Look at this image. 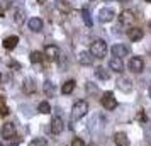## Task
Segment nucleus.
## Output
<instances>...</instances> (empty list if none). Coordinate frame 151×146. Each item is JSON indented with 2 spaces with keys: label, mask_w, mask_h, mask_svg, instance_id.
I'll use <instances>...</instances> for the list:
<instances>
[{
  "label": "nucleus",
  "mask_w": 151,
  "mask_h": 146,
  "mask_svg": "<svg viewBox=\"0 0 151 146\" xmlns=\"http://www.w3.org/2000/svg\"><path fill=\"white\" fill-rule=\"evenodd\" d=\"M121 2H126V0H121Z\"/></svg>",
  "instance_id": "obj_36"
},
{
  "label": "nucleus",
  "mask_w": 151,
  "mask_h": 146,
  "mask_svg": "<svg viewBox=\"0 0 151 146\" xmlns=\"http://www.w3.org/2000/svg\"><path fill=\"white\" fill-rule=\"evenodd\" d=\"M9 146H19V145H17V143H10Z\"/></svg>",
  "instance_id": "obj_31"
},
{
  "label": "nucleus",
  "mask_w": 151,
  "mask_h": 146,
  "mask_svg": "<svg viewBox=\"0 0 151 146\" xmlns=\"http://www.w3.org/2000/svg\"><path fill=\"white\" fill-rule=\"evenodd\" d=\"M114 10L112 9H109V7H104L100 12H99V21L100 22H110L112 19H114Z\"/></svg>",
  "instance_id": "obj_9"
},
{
  "label": "nucleus",
  "mask_w": 151,
  "mask_h": 146,
  "mask_svg": "<svg viewBox=\"0 0 151 146\" xmlns=\"http://www.w3.org/2000/svg\"><path fill=\"white\" fill-rule=\"evenodd\" d=\"M73 90H75V80H68V82L63 83V87H61L63 95H68V93H71Z\"/></svg>",
  "instance_id": "obj_18"
},
{
  "label": "nucleus",
  "mask_w": 151,
  "mask_h": 146,
  "mask_svg": "<svg viewBox=\"0 0 151 146\" xmlns=\"http://www.w3.org/2000/svg\"><path fill=\"white\" fill-rule=\"evenodd\" d=\"M55 4H56V9L61 10V12H70L71 10V7H70V4L66 0H56Z\"/></svg>",
  "instance_id": "obj_21"
},
{
  "label": "nucleus",
  "mask_w": 151,
  "mask_h": 146,
  "mask_svg": "<svg viewBox=\"0 0 151 146\" xmlns=\"http://www.w3.org/2000/svg\"><path fill=\"white\" fill-rule=\"evenodd\" d=\"M9 114V107L5 104V99L0 97V116H7Z\"/></svg>",
  "instance_id": "obj_25"
},
{
  "label": "nucleus",
  "mask_w": 151,
  "mask_h": 146,
  "mask_svg": "<svg viewBox=\"0 0 151 146\" xmlns=\"http://www.w3.org/2000/svg\"><path fill=\"white\" fill-rule=\"evenodd\" d=\"M100 104H102V107L105 111H114L117 107V100L112 92H105L102 95V99H100Z\"/></svg>",
  "instance_id": "obj_3"
},
{
  "label": "nucleus",
  "mask_w": 151,
  "mask_h": 146,
  "mask_svg": "<svg viewBox=\"0 0 151 146\" xmlns=\"http://www.w3.org/2000/svg\"><path fill=\"white\" fill-rule=\"evenodd\" d=\"M29 29L31 31H34V32H39L42 29V21L39 17H32V19H29Z\"/></svg>",
  "instance_id": "obj_16"
},
{
  "label": "nucleus",
  "mask_w": 151,
  "mask_h": 146,
  "mask_svg": "<svg viewBox=\"0 0 151 146\" xmlns=\"http://www.w3.org/2000/svg\"><path fill=\"white\" fill-rule=\"evenodd\" d=\"M0 146H4V145H2V143H0Z\"/></svg>",
  "instance_id": "obj_37"
},
{
  "label": "nucleus",
  "mask_w": 151,
  "mask_h": 146,
  "mask_svg": "<svg viewBox=\"0 0 151 146\" xmlns=\"http://www.w3.org/2000/svg\"><path fill=\"white\" fill-rule=\"evenodd\" d=\"M109 66H110V70H114V71H117V73L124 71V61H122V58H116V56H112V58L109 60Z\"/></svg>",
  "instance_id": "obj_8"
},
{
  "label": "nucleus",
  "mask_w": 151,
  "mask_h": 146,
  "mask_svg": "<svg viewBox=\"0 0 151 146\" xmlns=\"http://www.w3.org/2000/svg\"><path fill=\"white\" fill-rule=\"evenodd\" d=\"M29 146H48V141L44 138H36L29 143Z\"/></svg>",
  "instance_id": "obj_24"
},
{
  "label": "nucleus",
  "mask_w": 151,
  "mask_h": 146,
  "mask_svg": "<svg viewBox=\"0 0 151 146\" xmlns=\"http://www.w3.org/2000/svg\"><path fill=\"white\" fill-rule=\"evenodd\" d=\"M42 90H44V93H46L48 97H53V95H55V85L51 83L49 80H46V82L42 83Z\"/></svg>",
  "instance_id": "obj_20"
},
{
  "label": "nucleus",
  "mask_w": 151,
  "mask_h": 146,
  "mask_svg": "<svg viewBox=\"0 0 151 146\" xmlns=\"http://www.w3.org/2000/svg\"><path fill=\"white\" fill-rule=\"evenodd\" d=\"M44 55H46L48 60L56 61V60L60 58V49H58V46H55V44H48V46L44 48Z\"/></svg>",
  "instance_id": "obj_6"
},
{
  "label": "nucleus",
  "mask_w": 151,
  "mask_h": 146,
  "mask_svg": "<svg viewBox=\"0 0 151 146\" xmlns=\"http://www.w3.org/2000/svg\"><path fill=\"white\" fill-rule=\"evenodd\" d=\"M78 61H80V65H83V66H88V65L93 63V56H92L90 51H82V53L78 55Z\"/></svg>",
  "instance_id": "obj_11"
},
{
  "label": "nucleus",
  "mask_w": 151,
  "mask_h": 146,
  "mask_svg": "<svg viewBox=\"0 0 151 146\" xmlns=\"http://www.w3.org/2000/svg\"><path fill=\"white\" fill-rule=\"evenodd\" d=\"M24 88H26V92H32V80H26V83H24Z\"/></svg>",
  "instance_id": "obj_29"
},
{
  "label": "nucleus",
  "mask_w": 151,
  "mask_h": 146,
  "mask_svg": "<svg viewBox=\"0 0 151 146\" xmlns=\"http://www.w3.org/2000/svg\"><path fill=\"white\" fill-rule=\"evenodd\" d=\"M0 134H2V138L10 141V138L15 136V126L12 122H5V124L2 126V129H0Z\"/></svg>",
  "instance_id": "obj_5"
},
{
  "label": "nucleus",
  "mask_w": 151,
  "mask_h": 146,
  "mask_svg": "<svg viewBox=\"0 0 151 146\" xmlns=\"http://www.w3.org/2000/svg\"><path fill=\"white\" fill-rule=\"evenodd\" d=\"M90 53L93 58H99V60H102L105 58L107 55V44L104 39H95V41L92 42V46H90Z\"/></svg>",
  "instance_id": "obj_1"
},
{
  "label": "nucleus",
  "mask_w": 151,
  "mask_h": 146,
  "mask_svg": "<svg viewBox=\"0 0 151 146\" xmlns=\"http://www.w3.org/2000/svg\"><path fill=\"white\" fill-rule=\"evenodd\" d=\"M117 87H119V90L122 92H131L132 90V83H131V80L127 77H122L117 80Z\"/></svg>",
  "instance_id": "obj_12"
},
{
  "label": "nucleus",
  "mask_w": 151,
  "mask_h": 146,
  "mask_svg": "<svg viewBox=\"0 0 151 146\" xmlns=\"http://www.w3.org/2000/svg\"><path fill=\"white\" fill-rule=\"evenodd\" d=\"M95 77L99 80H109V71L104 68V66H97L95 68Z\"/></svg>",
  "instance_id": "obj_19"
},
{
  "label": "nucleus",
  "mask_w": 151,
  "mask_h": 146,
  "mask_svg": "<svg viewBox=\"0 0 151 146\" xmlns=\"http://www.w3.org/2000/svg\"><path fill=\"white\" fill-rule=\"evenodd\" d=\"M37 111L41 112V114H49V112H51V105L44 100V102H41V104L37 105Z\"/></svg>",
  "instance_id": "obj_23"
},
{
  "label": "nucleus",
  "mask_w": 151,
  "mask_h": 146,
  "mask_svg": "<svg viewBox=\"0 0 151 146\" xmlns=\"http://www.w3.org/2000/svg\"><path fill=\"white\" fill-rule=\"evenodd\" d=\"M114 143H116V146H129V138L124 132H116L114 134Z\"/></svg>",
  "instance_id": "obj_14"
},
{
  "label": "nucleus",
  "mask_w": 151,
  "mask_h": 146,
  "mask_svg": "<svg viewBox=\"0 0 151 146\" xmlns=\"http://www.w3.org/2000/svg\"><path fill=\"white\" fill-rule=\"evenodd\" d=\"M71 146H85V143H83L82 138H75L71 141Z\"/></svg>",
  "instance_id": "obj_28"
},
{
  "label": "nucleus",
  "mask_w": 151,
  "mask_h": 146,
  "mask_svg": "<svg viewBox=\"0 0 151 146\" xmlns=\"http://www.w3.org/2000/svg\"><path fill=\"white\" fill-rule=\"evenodd\" d=\"M87 112H88V104H87V100H78V102L73 104V109H71V119H73V121H78V119L85 117Z\"/></svg>",
  "instance_id": "obj_2"
},
{
  "label": "nucleus",
  "mask_w": 151,
  "mask_h": 146,
  "mask_svg": "<svg viewBox=\"0 0 151 146\" xmlns=\"http://www.w3.org/2000/svg\"><path fill=\"white\" fill-rule=\"evenodd\" d=\"M17 42H19V37L17 36H9L4 39V48L5 49H14L17 46Z\"/></svg>",
  "instance_id": "obj_17"
},
{
  "label": "nucleus",
  "mask_w": 151,
  "mask_h": 146,
  "mask_svg": "<svg viewBox=\"0 0 151 146\" xmlns=\"http://www.w3.org/2000/svg\"><path fill=\"white\" fill-rule=\"evenodd\" d=\"M137 119H139L141 122H144V121H146V116H144V112H143V111H139V114H137Z\"/></svg>",
  "instance_id": "obj_30"
},
{
  "label": "nucleus",
  "mask_w": 151,
  "mask_h": 146,
  "mask_svg": "<svg viewBox=\"0 0 151 146\" xmlns=\"http://www.w3.org/2000/svg\"><path fill=\"white\" fill-rule=\"evenodd\" d=\"M82 19H83V22H85V26H87V27H92L93 21H92V17H90V12L87 10V9H82Z\"/></svg>",
  "instance_id": "obj_22"
},
{
  "label": "nucleus",
  "mask_w": 151,
  "mask_h": 146,
  "mask_svg": "<svg viewBox=\"0 0 151 146\" xmlns=\"http://www.w3.org/2000/svg\"><path fill=\"white\" fill-rule=\"evenodd\" d=\"M150 29H151V21H150Z\"/></svg>",
  "instance_id": "obj_33"
},
{
  "label": "nucleus",
  "mask_w": 151,
  "mask_h": 146,
  "mask_svg": "<svg viewBox=\"0 0 151 146\" xmlns=\"http://www.w3.org/2000/svg\"><path fill=\"white\" fill-rule=\"evenodd\" d=\"M119 19H121V24L126 26V27H134V14L131 12V10H122L121 15H119Z\"/></svg>",
  "instance_id": "obj_4"
},
{
  "label": "nucleus",
  "mask_w": 151,
  "mask_h": 146,
  "mask_svg": "<svg viewBox=\"0 0 151 146\" xmlns=\"http://www.w3.org/2000/svg\"><path fill=\"white\" fill-rule=\"evenodd\" d=\"M15 22H17V24H21L22 22V19H24V12H22L21 9H19V10H15Z\"/></svg>",
  "instance_id": "obj_27"
},
{
  "label": "nucleus",
  "mask_w": 151,
  "mask_h": 146,
  "mask_svg": "<svg viewBox=\"0 0 151 146\" xmlns=\"http://www.w3.org/2000/svg\"><path fill=\"white\" fill-rule=\"evenodd\" d=\"M146 2H151V0H146Z\"/></svg>",
  "instance_id": "obj_34"
},
{
  "label": "nucleus",
  "mask_w": 151,
  "mask_h": 146,
  "mask_svg": "<svg viewBox=\"0 0 151 146\" xmlns=\"http://www.w3.org/2000/svg\"><path fill=\"white\" fill-rule=\"evenodd\" d=\"M31 61L34 63H41L42 61V55L41 53H39V51H32V53H31Z\"/></svg>",
  "instance_id": "obj_26"
},
{
  "label": "nucleus",
  "mask_w": 151,
  "mask_h": 146,
  "mask_svg": "<svg viewBox=\"0 0 151 146\" xmlns=\"http://www.w3.org/2000/svg\"><path fill=\"white\" fill-rule=\"evenodd\" d=\"M127 36H129L131 41H139V39H143L144 34L139 27H131V29H127Z\"/></svg>",
  "instance_id": "obj_15"
},
{
  "label": "nucleus",
  "mask_w": 151,
  "mask_h": 146,
  "mask_svg": "<svg viewBox=\"0 0 151 146\" xmlns=\"http://www.w3.org/2000/svg\"><path fill=\"white\" fill-rule=\"evenodd\" d=\"M150 97H151V85H150Z\"/></svg>",
  "instance_id": "obj_32"
},
{
  "label": "nucleus",
  "mask_w": 151,
  "mask_h": 146,
  "mask_svg": "<svg viewBox=\"0 0 151 146\" xmlns=\"http://www.w3.org/2000/svg\"><path fill=\"white\" fill-rule=\"evenodd\" d=\"M143 68H144V63H143L141 58H132V60L129 61V70L131 71H134V73H141Z\"/></svg>",
  "instance_id": "obj_10"
},
{
  "label": "nucleus",
  "mask_w": 151,
  "mask_h": 146,
  "mask_svg": "<svg viewBox=\"0 0 151 146\" xmlns=\"http://www.w3.org/2000/svg\"><path fill=\"white\" fill-rule=\"evenodd\" d=\"M110 51H112V56H116V58H124L127 55V48L122 46V44H114L110 48Z\"/></svg>",
  "instance_id": "obj_13"
},
{
  "label": "nucleus",
  "mask_w": 151,
  "mask_h": 146,
  "mask_svg": "<svg viewBox=\"0 0 151 146\" xmlns=\"http://www.w3.org/2000/svg\"><path fill=\"white\" fill-rule=\"evenodd\" d=\"M65 129V122L61 117H53L51 119V132L53 134H61Z\"/></svg>",
  "instance_id": "obj_7"
},
{
  "label": "nucleus",
  "mask_w": 151,
  "mask_h": 146,
  "mask_svg": "<svg viewBox=\"0 0 151 146\" xmlns=\"http://www.w3.org/2000/svg\"><path fill=\"white\" fill-rule=\"evenodd\" d=\"M0 80H2V75H0Z\"/></svg>",
  "instance_id": "obj_35"
}]
</instances>
